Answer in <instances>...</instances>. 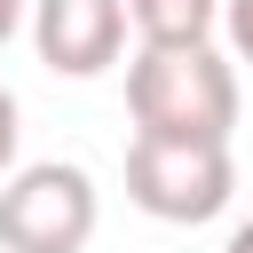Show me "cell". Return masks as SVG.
Here are the masks:
<instances>
[{
  "instance_id": "cell-5",
  "label": "cell",
  "mask_w": 253,
  "mask_h": 253,
  "mask_svg": "<svg viewBox=\"0 0 253 253\" xmlns=\"http://www.w3.org/2000/svg\"><path fill=\"white\" fill-rule=\"evenodd\" d=\"M126 24L142 47H198L221 32V0H126Z\"/></svg>"
},
{
  "instance_id": "cell-6",
  "label": "cell",
  "mask_w": 253,
  "mask_h": 253,
  "mask_svg": "<svg viewBox=\"0 0 253 253\" xmlns=\"http://www.w3.org/2000/svg\"><path fill=\"white\" fill-rule=\"evenodd\" d=\"M221 40H229V55L253 71V0H221Z\"/></svg>"
},
{
  "instance_id": "cell-7",
  "label": "cell",
  "mask_w": 253,
  "mask_h": 253,
  "mask_svg": "<svg viewBox=\"0 0 253 253\" xmlns=\"http://www.w3.org/2000/svg\"><path fill=\"white\" fill-rule=\"evenodd\" d=\"M16 150H24V103L0 87V182L16 174Z\"/></svg>"
},
{
  "instance_id": "cell-4",
  "label": "cell",
  "mask_w": 253,
  "mask_h": 253,
  "mask_svg": "<svg viewBox=\"0 0 253 253\" xmlns=\"http://www.w3.org/2000/svg\"><path fill=\"white\" fill-rule=\"evenodd\" d=\"M32 55L55 79H103L126 55V0H32Z\"/></svg>"
},
{
  "instance_id": "cell-8",
  "label": "cell",
  "mask_w": 253,
  "mask_h": 253,
  "mask_svg": "<svg viewBox=\"0 0 253 253\" xmlns=\"http://www.w3.org/2000/svg\"><path fill=\"white\" fill-rule=\"evenodd\" d=\"M24 24H32V0H0V47H8Z\"/></svg>"
},
{
  "instance_id": "cell-1",
  "label": "cell",
  "mask_w": 253,
  "mask_h": 253,
  "mask_svg": "<svg viewBox=\"0 0 253 253\" xmlns=\"http://www.w3.org/2000/svg\"><path fill=\"white\" fill-rule=\"evenodd\" d=\"M126 119H134V134L229 142L237 134V55H221L213 40H198V47H134Z\"/></svg>"
},
{
  "instance_id": "cell-9",
  "label": "cell",
  "mask_w": 253,
  "mask_h": 253,
  "mask_svg": "<svg viewBox=\"0 0 253 253\" xmlns=\"http://www.w3.org/2000/svg\"><path fill=\"white\" fill-rule=\"evenodd\" d=\"M221 253H253V213H245V221L229 229V245H221Z\"/></svg>"
},
{
  "instance_id": "cell-3",
  "label": "cell",
  "mask_w": 253,
  "mask_h": 253,
  "mask_svg": "<svg viewBox=\"0 0 253 253\" xmlns=\"http://www.w3.org/2000/svg\"><path fill=\"white\" fill-rule=\"evenodd\" d=\"M103 190L71 158H32L0 182V253H87Z\"/></svg>"
},
{
  "instance_id": "cell-2",
  "label": "cell",
  "mask_w": 253,
  "mask_h": 253,
  "mask_svg": "<svg viewBox=\"0 0 253 253\" xmlns=\"http://www.w3.org/2000/svg\"><path fill=\"white\" fill-rule=\"evenodd\" d=\"M126 198H134L150 221L198 229V221L229 213V198H237V158H229V142L134 134V142H126Z\"/></svg>"
}]
</instances>
